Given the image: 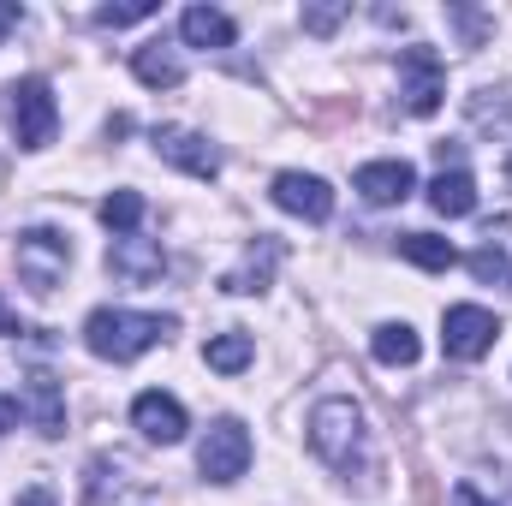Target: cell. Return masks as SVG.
I'll return each instance as SVG.
<instances>
[{
    "label": "cell",
    "mask_w": 512,
    "mask_h": 506,
    "mask_svg": "<svg viewBox=\"0 0 512 506\" xmlns=\"http://www.w3.org/2000/svg\"><path fill=\"white\" fill-rule=\"evenodd\" d=\"M173 328H179L173 316H143V310H90V322H84V346H90L96 358H108V364H131V358H143L149 346H161Z\"/></svg>",
    "instance_id": "6da1fadb"
},
{
    "label": "cell",
    "mask_w": 512,
    "mask_h": 506,
    "mask_svg": "<svg viewBox=\"0 0 512 506\" xmlns=\"http://www.w3.org/2000/svg\"><path fill=\"white\" fill-rule=\"evenodd\" d=\"M310 447L334 465V471H352V465H364V453H370V429H364V411L352 405V399H322L316 411H310Z\"/></svg>",
    "instance_id": "7a4b0ae2"
},
{
    "label": "cell",
    "mask_w": 512,
    "mask_h": 506,
    "mask_svg": "<svg viewBox=\"0 0 512 506\" xmlns=\"http://www.w3.org/2000/svg\"><path fill=\"white\" fill-rule=\"evenodd\" d=\"M66 262H72V239H66V233H54V227L18 233V280H24L36 298H48V292L66 280Z\"/></svg>",
    "instance_id": "3957f363"
},
{
    "label": "cell",
    "mask_w": 512,
    "mask_h": 506,
    "mask_svg": "<svg viewBox=\"0 0 512 506\" xmlns=\"http://www.w3.org/2000/svg\"><path fill=\"white\" fill-rule=\"evenodd\" d=\"M495 340H501V316H495V310H483V304H453V310L441 316V352H447V358H459V364L489 358V352H495Z\"/></svg>",
    "instance_id": "277c9868"
},
{
    "label": "cell",
    "mask_w": 512,
    "mask_h": 506,
    "mask_svg": "<svg viewBox=\"0 0 512 506\" xmlns=\"http://www.w3.org/2000/svg\"><path fill=\"white\" fill-rule=\"evenodd\" d=\"M399 96H405V114H417V120H429V114L441 108V96H447V66H441L435 48H405V54H399Z\"/></svg>",
    "instance_id": "5b68a950"
},
{
    "label": "cell",
    "mask_w": 512,
    "mask_h": 506,
    "mask_svg": "<svg viewBox=\"0 0 512 506\" xmlns=\"http://www.w3.org/2000/svg\"><path fill=\"white\" fill-rule=\"evenodd\" d=\"M245 465H251V429H245L239 417H221V423L203 435V447H197V471H203L209 483H239Z\"/></svg>",
    "instance_id": "8992f818"
},
{
    "label": "cell",
    "mask_w": 512,
    "mask_h": 506,
    "mask_svg": "<svg viewBox=\"0 0 512 506\" xmlns=\"http://www.w3.org/2000/svg\"><path fill=\"white\" fill-rule=\"evenodd\" d=\"M12 131H18V149H48V143H54L60 108H54V90H48L42 78L12 84Z\"/></svg>",
    "instance_id": "52a82bcc"
},
{
    "label": "cell",
    "mask_w": 512,
    "mask_h": 506,
    "mask_svg": "<svg viewBox=\"0 0 512 506\" xmlns=\"http://www.w3.org/2000/svg\"><path fill=\"white\" fill-rule=\"evenodd\" d=\"M131 423H137V435L143 441H155V447H179L185 441V405L173 399V393H161V387H149V393H137L131 399Z\"/></svg>",
    "instance_id": "ba28073f"
},
{
    "label": "cell",
    "mask_w": 512,
    "mask_h": 506,
    "mask_svg": "<svg viewBox=\"0 0 512 506\" xmlns=\"http://www.w3.org/2000/svg\"><path fill=\"white\" fill-rule=\"evenodd\" d=\"M155 155L161 161H173V167H185L191 179H215L221 173V155H215V143L209 137H197V131H185V126H155Z\"/></svg>",
    "instance_id": "9c48e42d"
},
{
    "label": "cell",
    "mask_w": 512,
    "mask_h": 506,
    "mask_svg": "<svg viewBox=\"0 0 512 506\" xmlns=\"http://www.w3.org/2000/svg\"><path fill=\"white\" fill-rule=\"evenodd\" d=\"M18 411L36 423V435H66V387L48 376V370H30L24 376V393H18Z\"/></svg>",
    "instance_id": "30bf717a"
},
{
    "label": "cell",
    "mask_w": 512,
    "mask_h": 506,
    "mask_svg": "<svg viewBox=\"0 0 512 506\" xmlns=\"http://www.w3.org/2000/svg\"><path fill=\"white\" fill-rule=\"evenodd\" d=\"M286 215H298V221H328L334 215V191H328V179H316V173H274V191H268Z\"/></svg>",
    "instance_id": "8fae6325"
},
{
    "label": "cell",
    "mask_w": 512,
    "mask_h": 506,
    "mask_svg": "<svg viewBox=\"0 0 512 506\" xmlns=\"http://www.w3.org/2000/svg\"><path fill=\"white\" fill-rule=\"evenodd\" d=\"M358 197L364 203H405L411 191H417V173H411V161H370V167H358Z\"/></svg>",
    "instance_id": "7c38bea8"
},
{
    "label": "cell",
    "mask_w": 512,
    "mask_h": 506,
    "mask_svg": "<svg viewBox=\"0 0 512 506\" xmlns=\"http://www.w3.org/2000/svg\"><path fill=\"white\" fill-rule=\"evenodd\" d=\"M108 268L131 280V286H149V280H161V268H167V251L155 245V239H114V251H108Z\"/></svg>",
    "instance_id": "4fadbf2b"
},
{
    "label": "cell",
    "mask_w": 512,
    "mask_h": 506,
    "mask_svg": "<svg viewBox=\"0 0 512 506\" xmlns=\"http://www.w3.org/2000/svg\"><path fill=\"white\" fill-rule=\"evenodd\" d=\"M179 36H185L191 48H233V42H239V24H233L221 6H185Z\"/></svg>",
    "instance_id": "5bb4252c"
},
{
    "label": "cell",
    "mask_w": 512,
    "mask_h": 506,
    "mask_svg": "<svg viewBox=\"0 0 512 506\" xmlns=\"http://www.w3.org/2000/svg\"><path fill=\"white\" fill-rule=\"evenodd\" d=\"M429 209L447 215V221L471 215V209H477V179H471L465 167H441V173L429 179Z\"/></svg>",
    "instance_id": "9a60e30c"
},
{
    "label": "cell",
    "mask_w": 512,
    "mask_h": 506,
    "mask_svg": "<svg viewBox=\"0 0 512 506\" xmlns=\"http://www.w3.org/2000/svg\"><path fill=\"white\" fill-rule=\"evenodd\" d=\"M131 72H137L149 90H179V84H185V60H179L167 42H143V48L131 54Z\"/></svg>",
    "instance_id": "2e32d148"
},
{
    "label": "cell",
    "mask_w": 512,
    "mask_h": 506,
    "mask_svg": "<svg viewBox=\"0 0 512 506\" xmlns=\"http://www.w3.org/2000/svg\"><path fill=\"white\" fill-rule=\"evenodd\" d=\"M274 262H280V239H268V233H262V239L251 245V256L221 280V292H262V286H268V274H274Z\"/></svg>",
    "instance_id": "e0dca14e"
},
{
    "label": "cell",
    "mask_w": 512,
    "mask_h": 506,
    "mask_svg": "<svg viewBox=\"0 0 512 506\" xmlns=\"http://www.w3.org/2000/svg\"><path fill=\"white\" fill-rule=\"evenodd\" d=\"M251 358H256V340L245 334V328H233V334H215V340L203 346V364H209V370H221V376H239Z\"/></svg>",
    "instance_id": "ac0fdd59"
},
{
    "label": "cell",
    "mask_w": 512,
    "mask_h": 506,
    "mask_svg": "<svg viewBox=\"0 0 512 506\" xmlns=\"http://www.w3.org/2000/svg\"><path fill=\"white\" fill-rule=\"evenodd\" d=\"M370 352H376V364H387V370H405V364H417V334L405 328V322H382L376 328V340H370Z\"/></svg>",
    "instance_id": "d6986e66"
},
{
    "label": "cell",
    "mask_w": 512,
    "mask_h": 506,
    "mask_svg": "<svg viewBox=\"0 0 512 506\" xmlns=\"http://www.w3.org/2000/svg\"><path fill=\"white\" fill-rule=\"evenodd\" d=\"M399 256L417 262V268H429V274H447L459 262V251L447 239H435V233H399Z\"/></svg>",
    "instance_id": "ffe728a7"
},
{
    "label": "cell",
    "mask_w": 512,
    "mask_h": 506,
    "mask_svg": "<svg viewBox=\"0 0 512 506\" xmlns=\"http://www.w3.org/2000/svg\"><path fill=\"white\" fill-rule=\"evenodd\" d=\"M137 221H143V197H137V191H108V197H102V227H108L114 239H131Z\"/></svg>",
    "instance_id": "44dd1931"
},
{
    "label": "cell",
    "mask_w": 512,
    "mask_h": 506,
    "mask_svg": "<svg viewBox=\"0 0 512 506\" xmlns=\"http://www.w3.org/2000/svg\"><path fill=\"white\" fill-rule=\"evenodd\" d=\"M120 471H126V459H90V483H84V506H108V489L120 495Z\"/></svg>",
    "instance_id": "7402d4cb"
},
{
    "label": "cell",
    "mask_w": 512,
    "mask_h": 506,
    "mask_svg": "<svg viewBox=\"0 0 512 506\" xmlns=\"http://www.w3.org/2000/svg\"><path fill=\"white\" fill-rule=\"evenodd\" d=\"M465 268H471L477 280H507V286H512V262H507V251H495V245L471 251V256H465Z\"/></svg>",
    "instance_id": "603a6c76"
},
{
    "label": "cell",
    "mask_w": 512,
    "mask_h": 506,
    "mask_svg": "<svg viewBox=\"0 0 512 506\" xmlns=\"http://www.w3.org/2000/svg\"><path fill=\"white\" fill-rule=\"evenodd\" d=\"M155 12H161L155 0H131V6H102V12H96V24L126 30V24H143V18H155Z\"/></svg>",
    "instance_id": "cb8c5ba5"
},
{
    "label": "cell",
    "mask_w": 512,
    "mask_h": 506,
    "mask_svg": "<svg viewBox=\"0 0 512 506\" xmlns=\"http://www.w3.org/2000/svg\"><path fill=\"white\" fill-rule=\"evenodd\" d=\"M471 120H477V126H512V84H507V102L477 96V102H471Z\"/></svg>",
    "instance_id": "d4e9b609"
},
{
    "label": "cell",
    "mask_w": 512,
    "mask_h": 506,
    "mask_svg": "<svg viewBox=\"0 0 512 506\" xmlns=\"http://www.w3.org/2000/svg\"><path fill=\"white\" fill-rule=\"evenodd\" d=\"M340 18H346V6H310V12H304V30H316V36H328V30H334Z\"/></svg>",
    "instance_id": "484cf974"
},
{
    "label": "cell",
    "mask_w": 512,
    "mask_h": 506,
    "mask_svg": "<svg viewBox=\"0 0 512 506\" xmlns=\"http://www.w3.org/2000/svg\"><path fill=\"white\" fill-rule=\"evenodd\" d=\"M453 506H495V501H489L477 483H459V489H453Z\"/></svg>",
    "instance_id": "4316f807"
},
{
    "label": "cell",
    "mask_w": 512,
    "mask_h": 506,
    "mask_svg": "<svg viewBox=\"0 0 512 506\" xmlns=\"http://www.w3.org/2000/svg\"><path fill=\"white\" fill-rule=\"evenodd\" d=\"M12 423H18V399H6V393H0V435H6Z\"/></svg>",
    "instance_id": "83f0119b"
},
{
    "label": "cell",
    "mask_w": 512,
    "mask_h": 506,
    "mask_svg": "<svg viewBox=\"0 0 512 506\" xmlns=\"http://www.w3.org/2000/svg\"><path fill=\"white\" fill-rule=\"evenodd\" d=\"M12 24H18V6H12V0H0V42H6V30H12Z\"/></svg>",
    "instance_id": "f1b7e54d"
},
{
    "label": "cell",
    "mask_w": 512,
    "mask_h": 506,
    "mask_svg": "<svg viewBox=\"0 0 512 506\" xmlns=\"http://www.w3.org/2000/svg\"><path fill=\"white\" fill-rule=\"evenodd\" d=\"M0 334H24V328H18V316L6 310V298H0Z\"/></svg>",
    "instance_id": "f546056e"
},
{
    "label": "cell",
    "mask_w": 512,
    "mask_h": 506,
    "mask_svg": "<svg viewBox=\"0 0 512 506\" xmlns=\"http://www.w3.org/2000/svg\"><path fill=\"white\" fill-rule=\"evenodd\" d=\"M18 506H48V489H30V495H24Z\"/></svg>",
    "instance_id": "4dcf8cb0"
},
{
    "label": "cell",
    "mask_w": 512,
    "mask_h": 506,
    "mask_svg": "<svg viewBox=\"0 0 512 506\" xmlns=\"http://www.w3.org/2000/svg\"><path fill=\"white\" fill-rule=\"evenodd\" d=\"M507 179H512V155H507Z\"/></svg>",
    "instance_id": "1f68e13d"
}]
</instances>
